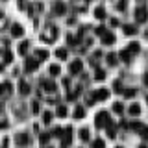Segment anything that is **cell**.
Masks as SVG:
<instances>
[{
	"label": "cell",
	"mask_w": 148,
	"mask_h": 148,
	"mask_svg": "<svg viewBox=\"0 0 148 148\" xmlns=\"http://www.w3.org/2000/svg\"><path fill=\"white\" fill-rule=\"evenodd\" d=\"M133 17H135V22H146L148 21V9L145 6H139L135 8V11H133Z\"/></svg>",
	"instance_id": "1"
},
{
	"label": "cell",
	"mask_w": 148,
	"mask_h": 148,
	"mask_svg": "<svg viewBox=\"0 0 148 148\" xmlns=\"http://www.w3.org/2000/svg\"><path fill=\"white\" fill-rule=\"evenodd\" d=\"M96 126H98V128H108V126H111L109 113H106V111H100V113L96 115Z\"/></svg>",
	"instance_id": "2"
},
{
	"label": "cell",
	"mask_w": 148,
	"mask_h": 148,
	"mask_svg": "<svg viewBox=\"0 0 148 148\" xmlns=\"http://www.w3.org/2000/svg\"><path fill=\"white\" fill-rule=\"evenodd\" d=\"M37 67H39V61H37L35 58H28V59H26L24 69H26L28 72H34V71H37Z\"/></svg>",
	"instance_id": "3"
},
{
	"label": "cell",
	"mask_w": 148,
	"mask_h": 148,
	"mask_svg": "<svg viewBox=\"0 0 148 148\" xmlns=\"http://www.w3.org/2000/svg\"><path fill=\"white\" fill-rule=\"evenodd\" d=\"M109 96V91L108 89H96L95 92H92V100H106Z\"/></svg>",
	"instance_id": "4"
},
{
	"label": "cell",
	"mask_w": 148,
	"mask_h": 148,
	"mask_svg": "<svg viewBox=\"0 0 148 148\" xmlns=\"http://www.w3.org/2000/svg\"><path fill=\"white\" fill-rule=\"evenodd\" d=\"M15 143L18 146H26L28 143H30V137H28V133H17V135H15Z\"/></svg>",
	"instance_id": "5"
},
{
	"label": "cell",
	"mask_w": 148,
	"mask_h": 148,
	"mask_svg": "<svg viewBox=\"0 0 148 148\" xmlns=\"http://www.w3.org/2000/svg\"><path fill=\"white\" fill-rule=\"evenodd\" d=\"M82 69H83L82 59H74V61L71 63V74H80V72H82Z\"/></svg>",
	"instance_id": "6"
},
{
	"label": "cell",
	"mask_w": 148,
	"mask_h": 148,
	"mask_svg": "<svg viewBox=\"0 0 148 148\" xmlns=\"http://www.w3.org/2000/svg\"><path fill=\"white\" fill-rule=\"evenodd\" d=\"M102 43H104V46H111L115 43V35L111 34V32H106V34L102 35Z\"/></svg>",
	"instance_id": "7"
},
{
	"label": "cell",
	"mask_w": 148,
	"mask_h": 148,
	"mask_svg": "<svg viewBox=\"0 0 148 148\" xmlns=\"http://www.w3.org/2000/svg\"><path fill=\"white\" fill-rule=\"evenodd\" d=\"M11 35L13 37H22L24 35V28H22V24H13L11 26Z\"/></svg>",
	"instance_id": "8"
},
{
	"label": "cell",
	"mask_w": 148,
	"mask_h": 148,
	"mask_svg": "<svg viewBox=\"0 0 148 148\" xmlns=\"http://www.w3.org/2000/svg\"><path fill=\"white\" fill-rule=\"evenodd\" d=\"M43 89L46 91V92H56V89H58V85L52 82V80H45L43 82Z\"/></svg>",
	"instance_id": "9"
},
{
	"label": "cell",
	"mask_w": 148,
	"mask_h": 148,
	"mask_svg": "<svg viewBox=\"0 0 148 148\" xmlns=\"http://www.w3.org/2000/svg\"><path fill=\"white\" fill-rule=\"evenodd\" d=\"M122 30H124V34H126V35H135L137 34V26L135 24H124Z\"/></svg>",
	"instance_id": "10"
},
{
	"label": "cell",
	"mask_w": 148,
	"mask_h": 148,
	"mask_svg": "<svg viewBox=\"0 0 148 148\" xmlns=\"http://www.w3.org/2000/svg\"><path fill=\"white\" fill-rule=\"evenodd\" d=\"M128 113L132 115V117H137V115H141V106L139 104H132L128 108Z\"/></svg>",
	"instance_id": "11"
},
{
	"label": "cell",
	"mask_w": 148,
	"mask_h": 148,
	"mask_svg": "<svg viewBox=\"0 0 148 148\" xmlns=\"http://www.w3.org/2000/svg\"><path fill=\"white\" fill-rule=\"evenodd\" d=\"M141 52V45L139 43H130L128 45V54L132 56V54H139Z\"/></svg>",
	"instance_id": "12"
},
{
	"label": "cell",
	"mask_w": 148,
	"mask_h": 148,
	"mask_svg": "<svg viewBox=\"0 0 148 148\" xmlns=\"http://www.w3.org/2000/svg\"><path fill=\"white\" fill-rule=\"evenodd\" d=\"M85 117V109H83V106H76V108H74V119H83Z\"/></svg>",
	"instance_id": "13"
},
{
	"label": "cell",
	"mask_w": 148,
	"mask_h": 148,
	"mask_svg": "<svg viewBox=\"0 0 148 148\" xmlns=\"http://www.w3.org/2000/svg\"><path fill=\"white\" fill-rule=\"evenodd\" d=\"M54 11L58 13V15H65V13H67V6H65L63 2H58V4H56V8H54Z\"/></svg>",
	"instance_id": "14"
},
{
	"label": "cell",
	"mask_w": 148,
	"mask_h": 148,
	"mask_svg": "<svg viewBox=\"0 0 148 148\" xmlns=\"http://www.w3.org/2000/svg\"><path fill=\"white\" fill-rule=\"evenodd\" d=\"M18 89H21V92L22 95H30V85H28V83L24 82V80H21V83H18Z\"/></svg>",
	"instance_id": "15"
},
{
	"label": "cell",
	"mask_w": 148,
	"mask_h": 148,
	"mask_svg": "<svg viewBox=\"0 0 148 148\" xmlns=\"http://www.w3.org/2000/svg\"><path fill=\"white\" fill-rule=\"evenodd\" d=\"M91 148H106V141L104 139H95L91 143Z\"/></svg>",
	"instance_id": "16"
},
{
	"label": "cell",
	"mask_w": 148,
	"mask_h": 148,
	"mask_svg": "<svg viewBox=\"0 0 148 148\" xmlns=\"http://www.w3.org/2000/svg\"><path fill=\"white\" fill-rule=\"evenodd\" d=\"M117 58H119L117 54H108V56H106V59H108V65H111V67H113V65H117Z\"/></svg>",
	"instance_id": "17"
},
{
	"label": "cell",
	"mask_w": 148,
	"mask_h": 148,
	"mask_svg": "<svg viewBox=\"0 0 148 148\" xmlns=\"http://www.w3.org/2000/svg\"><path fill=\"white\" fill-rule=\"evenodd\" d=\"M95 17L96 18H106V9L104 8H96L95 9Z\"/></svg>",
	"instance_id": "18"
},
{
	"label": "cell",
	"mask_w": 148,
	"mask_h": 148,
	"mask_svg": "<svg viewBox=\"0 0 148 148\" xmlns=\"http://www.w3.org/2000/svg\"><path fill=\"white\" fill-rule=\"evenodd\" d=\"M28 46H30V45H28L26 41H24V43H21V45H18V54H21V56H26V52H28Z\"/></svg>",
	"instance_id": "19"
},
{
	"label": "cell",
	"mask_w": 148,
	"mask_h": 148,
	"mask_svg": "<svg viewBox=\"0 0 148 148\" xmlns=\"http://www.w3.org/2000/svg\"><path fill=\"white\" fill-rule=\"evenodd\" d=\"M50 74H52V76H59V74H61V67H59V65H52V67H50Z\"/></svg>",
	"instance_id": "20"
},
{
	"label": "cell",
	"mask_w": 148,
	"mask_h": 148,
	"mask_svg": "<svg viewBox=\"0 0 148 148\" xmlns=\"http://www.w3.org/2000/svg\"><path fill=\"white\" fill-rule=\"evenodd\" d=\"M80 139H82V141H89V130H87V128L80 130Z\"/></svg>",
	"instance_id": "21"
},
{
	"label": "cell",
	"mask_w": 148,
	"mask_h": 148,
	"mask_svg": "<svg viewBox=\"0 0 148 148\" xmlns=\"http://www.w3.org/2000/svg\"><path fill=\"white\" fill-rule=\"evenodd\" d=\"M122 92H124V96H126V98H132V96H135V95H137V91L133 89V87H130V89H124Z\"/></svg>",
	"instance_id": "22"
},
{
	"label": "cell",
	"mask_w": 148,
	"mask_h": 148,
	"mask_svg": "<svg viewBox=\"0 0 148 148\" xmlns=\"http://www.w3.org/2000/svg\"><path fill=\"white\" fill-rule=\"evenodd\" d=\"M56 115H58V117H65V115H67V108H65V106H58Z\"/></svg>",
	"instance_id": "23"
},
{
	"label": "cell",
	"mask_w": 148,
	"mask_h": 148,
	"mask_svg": "<svg viewBox=\"0 0 148 148\" xmlns=\"http://www.w3.org/2000/svg\"><path fill=\"white\" fill-rule=\"evenodd\" d=\"M35 56H37V61H39V59H46V58H48V52H46V50H37Z\"/></svg>",
	"instance_id": "24"
},
{
	"label": "cell",
	"mask_w": 148,
	"mask_h": 148,
	"mask_svg": "<svg viewBox=\"0 0 148 148\" xmlns=\"http://www.w3.org/2000/svg\"><path fill=\"white\" fill-rule=\"evenodd\" d=\"M120 59H122L124 63H130V59H132V56L128 54V50H122V52H120Z\"/></svg>",
	"instance_id": "25"
},
{
	"label": "cell",
	"mask_w": 148,
	"mask_h": 148,
	"mask_svg": "<svg viewBox=\"0 0 148 148\" xmlns=\"http://www.w3.org/2000/svg\"><path fill=\"white\" fill-rule=\"evenodd\" d=\"M56 56H58L59 59H67V50H65V48H58V50H56Z\"/></svg>",
	"instance_id": "26"
},
{
	"label": "cell",
	"mask_w": 148,
	"mask_h": 148,
	"mask_svg": "<svg viewBox=\"0 0 148 148\" xmlns=\"http://www.w3.org/2000/svg\"><path fill=\"white\" fill-rule=\"evenodd\" d=\"M43 122L45 124H50V122H52V113H50V111H45V113H43Z\"/></svg>",
	"instance_id": "27"
},
{
	"label": "cell",
	"mask_w": 148,
	"mask_h": 148,
	"mask_svg": "<svg viewBox=\"0 0 148 148\" xmlns=\"http://www.w3.org/2000/svg\"><path fill=\"white\" fill-rule=\"evenodd\" d=\"M95 78H96V80H104V78H106V71H102V69H96Z\"/></svg>",
	"instance_id": "28"
},
{
	"label": "cell",
	"mask_w": 148,
	"mask_h": 148,
	"mask_svg": "<svg viewBox=\"0 0 148 148\" xmlns=\"http://www.w3.org/2000/svg\"><path fill=\"white\" fill-rule=\"evenodd\" d=\"M113 111H115V113H122V111H124V106L120 104V102H115V104H113Z\"/></svg>",
	"instance_id": "29"
},
{
	"label": "cell",
	"mask_w": 148,
	"mask_h": 148,
	"mask_svg": "<svg viewBox=\"0 0 148 148\" xmlns=\"http://www.w3.org/2000/svg\"><path fill=\"white\" fill-rule=\"evenodd\" d=\"M11 59H13V54L9 52V50H6V52H4V63H11Z\"/></svg>",
	"instance_id": "30"
},
{
	"label": "cell",
	"mask_w": 148,
	"mask_h": 148,
	"mask_svg": "<svg viewBox=\"0 0 148 148\" xmlns=\"http://www.w3.org/2000/svg\"><path fill=\"white\" fill-rule=\"evenodd\" d=\"M139 135H141L143 139H148V126H143L141 130H139Z\"/></svg>",
	"instance_id": "31"
},
{
	"label": "cell",
	"mask_w": 148,
	"mask_h": 148,
	"mask_svg": "<svg viewBox=\"0 0 148 148\" xmlns=\"http://www.w3.org/2000/svg\"><path fill=\"white\" fill-rule=\"evenodd\" d=\"M117 9H119V11H124V9H126V0H119Z\"/></svg>",
	"instance_id": "32"
},
{
	"label": "cell",
	"mask_w": 148,
	"mask_h": 148,
	"mask_svg": "<svg viewBox=\"0 0 148 148\" xmlns=\"http://www.w3.org/2000/svg\"><path fill=\"white\" fill-rule=\"evenodd\" d=\"M48 141H50V133H41V143L45 145V143H48Z\"/></svg>",
	"instance_id": "33"
},
{
	"label": "cell",
	"mask_w": 148,
	"mask_h": 148,
	"mask_svg": "<svg viewBox=\"0 0 148 148\" xmlns=\"http://www.w3.org/2000/svg\"><path fill=\"white\" fill-rule=\"evenodd\" d=\"M32 113H39V102H32Z\"/></svg>",
	"instance_id": "34"
},
{
	"label": "cell",
	"mask_w": 148,
	"mask_h": 148,
	"mask_svg": "<svg viewBox=\"0 0 148 148\" xmlns=\"http://www.w3.org/2000/svg\"><path fill=\"white\" fill-rule=\"evenodd\" d=\"M54 137H59V139H61L63 137V130L61 128H56L54 130Z\"/></svg>",
	"instance_id": "35"
},
{
	"label": "cell",
	"mask_w": 148,
	"mask_h": 148,
	"mask_svg": "<svg viewBox=\"0 0 148 148\" xmlns=\"http://www.w3.org/2000/svg\"><path fill=\"white\" fill-rule=\"evenodd\" d=\"M108 135H109L111 139H113V137H117V133H115V130L111 128V126H108Z\"/></svg>",
	"instance_id": "36"
},
{
	"label": "cell",
	"mask_w": 148,
	"mask_h": 148,
	"mask_svg": "<svg viewBox=\"0 0 148 148\" xmlns=\"http://www.w3.org/2000/svg\"><path fill=\"white\" fill-rule=\"evenodd\" d=\"M4 24H6V15L0 13V28H4Z\"/></svg>",
	"instance_id": "37"
},
{
	"label": "cell",
	"mask_w": 148,
	"mask_h": 148,
	"mask_svg": "<svg viewBox=\"0 0 148 148\" xmlns=\"http://www.w3.org/2000/svg\"><path fill=\"white\" fill-rule=\"evenodd\" d=\"M106 32H108V30H106V28H104V26H100V28H96V34H98V35H104V34H106Z\"/></svg>",
	"instance_id": "38"
},
{
	"label": "cell",
	"mask_w": 148,
	"mask_h": 148,
	"mask_svg": "<svg viewBox=\"0 0 148 148\" xmlns=\"http://www.w3.org/2000/svg\"><path fill=\"white\" fill-rule=\"evenodd\" d=\"M115 92H122V85L119 82H115Z\"/></svg>",
	"instance_id": "39"
},
{
	"label": "cell",
	"mask_w": 148,
	"mask_h": 148,
	"mask_svg": "<svg viewBox=\"0 0 148 148\" xmlns=\"http://www.w3.org/2000/svg\"><path fill=\"white\" fill-rule=\"evenodd\" d=\"M132 128H133V130H141L143 124H141V122H132Z\"/></svg>",
	"instance_id": "40"
},
{
	"label": "cell",
	"mask_w": 148,
	"mask_h": 148,
	"mask_svg": "<svg viewBox=\"0 0 148 148\" xmlns=\"http://www.w3.org/2000/svg\"><path fill=\"white\" fill-rule=\"evenodd\" d=\"M143 83H145V85L148 87V72L145 74V76H143Z\"/></svg>",
	"instance_id": "41"
},
{
	"label": "cell",
	"mask_w": 148,
	"mask_h": 148,
	"mask_svg": "<svg viewBox=\"0 0 148 148\" xmlns=\"http://www.w3.org/2000/svg\"><path fill=\"white\" fill-rule=\"evenodd\" d=\"M139 148H148V146H146V145H141V146H139Z\"/></svg>",
	"instance_id": "42"
},
{
	"label": "cell",
	"mask_w": 148,
	"mask_h": 148,
	"mask_svg": "<svg viewBox=\"0 0 148 148\" xmlns=\"http://www.w3.org/2000/svg\"><path fill=\"white\" fill-rule=\"evenodd\" d=\"M117 148H122V146H117Z\"/></svg>",
	"instance_id": "43"
},
{
	"label": "cell",
	"mask_w": 148,
	"mask_h": 148,
	"mask_svg": "<svg viewBox=\"0 0 148 148\" xmlns=\"http://www.w3.org/2000/svg\"><path fill=\"white\" fill-rule=\"evenodd\" d=\"M146 102H148V96H146Z\"/></svg>",
	"instance_id": "44"
},
{
	"label": "cell",
	"mask_w": 148,
	"mask_h": 148,
	"mask_svg": "<svg viewBox=\"0 0 148 148\" xmlns=\"http://www.w3.org/2000/svg\"><path fill=\"white\" fill-rule=\"evenodd\" d=\"M0 148H2V145H0Z\"/></svg>",
	"instance_id": "45"
}]
</instances>
